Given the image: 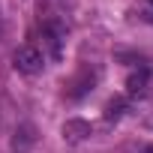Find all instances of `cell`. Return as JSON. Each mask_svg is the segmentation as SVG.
<instances>
[{
    "label": "cell",
    "mask_w": 153,
    "mask_h": 153,
    "mask_svg": "<svg viewBox=\"0 0 153 153\" xmlns=\"http://www.w3.org/2000/svg\"><path fill=\"white\" fill-rule=\"evenodd\" d=\"M12 63L21 75H39L45 69V51L36 48V45H21V48H15Z\"/></svg>",
    "instance_id": "obj_1"
},
{
    "label": "cell",
    "mask_w": 153,
    "mask_h": 153,
    "mask_svg": "<svg viewBox=\"0 0 153 153\" xmlns=\"http://www.w3.org/2000/svg\"><path fill=\"white\" fill-rule=\"evenodd\" d=\"M96 78H99V72H93V75H90V69H81V72H78V78L72 81L69 99H81L84 93H90V90H93V84H96Z\"/></svg>",
    "instance_id": "obj_4"
},
{
    "label": "cell",
    "mask_w": 153,
    "mask_h": 153,
    "mask_svg": "<svg viewBox=\"0 0 153 153\" xmlns=\"http://www.w3.org/2000/svg\"><path fill=\"white\" fill-rule=\"evenodd\" d=\"M36 144V129L30 123H18V129L12 132V153H27L30 147Z\"/></svg>",
    "instance_id": "obj_2"
},
{
    "label": "cell",
    "mask_w": 153,
    "mask_h": 153,
    "mask_svg": "<svg viewBox=\"0 0 153 153\" xmlns=\"http://www.w3.org/2000/svg\"><path fill=\"white\" fill-rule=\"evenodd\" d=\"M147 81H150V69H147V66H141L138 72H132L129 78H126V93H129V96L144 93V90H147Z\"/></svg>",
    "instance_id": "obj_5"
},
{
    "label": "cell",
    "mask_w": 153,
    "mask_h": 153,
    "mask_svg": "<svg viewBox=\"0 0 153 153\" xmlns=\"http://www.w3.org/2000/svg\"><path fill=\"white\" fill-rule=\"evenodd\" d=\"M147 6H150V9H153V0H147Z\"/></svg>",
    "instance_id": "obj_8"
},
{
    "label": "cell",
    "mask_w": 153,
    "mask_h": 153,
    "mask_svg": "<svg viewBox=\"0 0 153 153\" xmlns=\"http://www.w3.org/2000/svg\"><path fill=\"white\" fill-rule=\"evenodd\" d=\"M90 132H93V129H90V123H87V120H78V117H72V120H66V123H63V138H66L69 144L84 141Z\"/></svg>",
    "instance_id": "obj_3"
},
{
    "label": "cell",
    "mask_w": 153,
    "mask_h": 153,
    "mask_svg": "<svg viewBox=\"0 0 153 153\" xmlns=\"http://www.w3.org/2000/svg\"><path fill=\"white\" fill-rule=\"evenodd\" d=\"M123 108H126V99H123V96L111 99V102L105 105V120H117V117L123 114Z\"/></svg>",
    "instance_id": "obj_6"
},
{
    "label": "cell",
    "mask_w": 153,
    "mask_h": 153,
    "mask_svg": "<svg viewBox=\"0 0 153 153\" xmlns=\"http://www.w3.org/2000/svg\"><path fill=\"white\" fill-rule=\"evenodd\" d=\"M3 33H6V27H3V15H0V39H3Z\"/></svg>",
    "instance_id": "obj_7"
}]
</instances>
